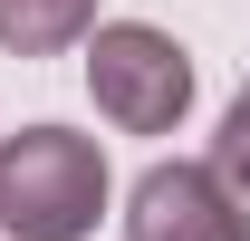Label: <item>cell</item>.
Masks as SVG:
<instances>
[{
	"label": "cell",
	"mask_w": 250,
	"mask_h": 241,
	"mask_svg": "<svg viewBox=\"0 0 250 241\" xmlns=\"http://www.w3.org/2000/svg\"><path fill=\"white\" fill-rule=\"evenodd\" d=\"M106 212V154L77 125H20L0 145V232L10 241H87Z\"/></svg>",
	"instance_id": "6da1fadb"
},
{
	"label": "cell",
	"mask_w": 250,
	"mask_h": 241,
	"mask_svg": "<svg viewBox=\"0 0 250 241\" xmlns=\"http://www.w3.org/2000/svg\"><path fill=\"white\" fill-rule=\"evenodd\" d=\"M87 96L116 135H173L192 106V58L154 20H96L87 39Z\"/></svg>",
	"instance_id": "7a4b0ae2"
},
{
	"label": "cell",
	"mask_w": 250,
	"mask_h": 241,
	"mask_svg": "<svg viewBox=\"0 0 250 241\" xmlns=\"http://www.w3.org/2000/svg\"><path fill=\"white\" fill-rule=\"evenodd\" d=\"M125 241H250V203L212 164H145V183L125 193Z\"/></svg>",
	"instance_id": "3957f363"
},
{
	"label": "cell",
	"mask_w": 250,
	"mask_h": 241,
	"mask_svg": "<svg viewBox=\"0 0 250 241\" xmlns=\"http://www.w3.org/2000/svg\"><path fill=\"white\" fill-rule=\"evenodd\" d=\"M96 39V0H0V48L10 58H58Z\"/></svg>",
	"instance_id": "277c9868"
},
{
	"label": "cell",
	"mask_w": 250,
	"mask_h": 241,
	"mask_svg": "<svg viewBox=\"0 0 250 241\" xmlns=\"http://www.w3.org/2000/svg\"><path fill=\"white\" fill-rule=\"evenodd\" d=\"M212 174L250 203V77H241V96H231V116H221V135H212Z\"/></svg>",
	"instance_id": "5b68a950"
}]
</instances>
